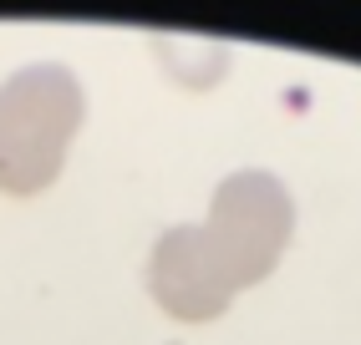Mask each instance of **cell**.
<instances>
[{"mask_svg":"<svg viewBox=\"0 0 361 345\" xmlns=\"http://www.w3.org/2000/svg\"><path fill=\"white\" fill-rule=\"evenodd\" d=\"M87 122V87L61 61H31L0 82V193H46Z\"/></svg>","mask_w":361,"mask_h":345,"instance_id":"obj_1","label":"cell"},{"mask_svg":"<svg viewBox=\"0 0 361 345\" xmlns=\"http://www.w3.org/2000/svg\"><path fill=\"white\" fill-rule=\"evenodd\" d=\"M290 234H295V199L264 168H234L229 178H219L199 224L204 254L214 259L229 294L270 280L290 249Z\"/></svg>","mask_w":361,"mask_h":345,"instance_id":"obj_2","label":"cell"},{"mask_svg":"<svg viewBox=\"0 0 361 345\" xmlns=\"http://www.w3.org/2000/svg\"><path fill=\"white\" fill-rule=\"evenodd\" d=\"M148 294L163 315L183 320V325H209L234 305L229 284L204 254L199 224H173L158 234L153 254H148Z\"/></svg>","mask_w":361,"mask_h":345,"instance_id":"obj_3","label":"cell"}]
</instances>
